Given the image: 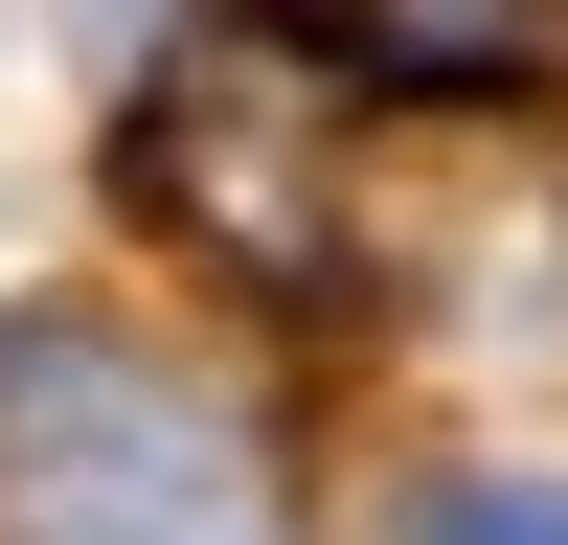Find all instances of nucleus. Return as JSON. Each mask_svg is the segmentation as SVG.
<instances>
[{"mask_svg":"<svg viewBox=\"0 0 568 545\" xmlns=\"http://www.w3.org/2000/svg\"><path fill=\"white\" fill-rule=\"evenodd\" d=\"M0 545H296V432L227 341L0 318Z\"/></svg>","mask_w":568,"mask_h":545,"instance_id":"1","label":"nucleus"},{"mask_svg":"<svg viewBox=\"0 0 568 545\" xmlns=\"http://www.w3.org/2000/svg\"><path fill=\"white\" fill-rule=\"evenodd\" d=\"M136 205H160L205 272H251V296H318V272H342L318 69H296V45H251V23H205L160 91H136Z\"/></svg>","mask_w":568,"mask_h":545,"instance_id":"2","label":"nucleus"},{"mask_svg":"<svg viewBox=\"0 0 568 545\" xmlns=\"http://www.w3.org/2000/svg\"><path fill=\"white\" fill-rule=\"evenodd\" d=\"M342 23H364V69H409V91H500V69H546L568 0H342Z\"/></svg>","mask_w":568,"mask_h":545,"instance_id":"3","label":"nucleus"},{"mask_svg":"<svg viewBox=\"0 0 568 545\" xmlns=\"http://www.w3.org/2000/svg\"><path fill=\"white\" fill-rule=\"evenodd\" d=\"M409 545H568V477H455Z\"/></svg>","mask_w":568,"mask_h":545,"instance_id":"4","label":"nucleus"}]
</instances>
